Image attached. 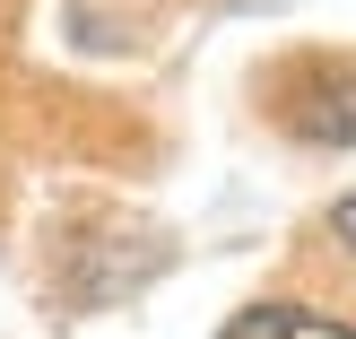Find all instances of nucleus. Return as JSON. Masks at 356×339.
Instances as JSON below:
<instances>
[{"label":"nucleus","instance_id":"f257e3e1","mask_svg":"<svg viewBox=\"0 0 356 339\" xmlns=\"http://www.w3.org/2000/svg\"><path fill=\"white\" fill-rule=\"evenodd\" d=\"M296 131L322 139V148H348L356 139V70H305V96H296Z\"/></svg>","mask_w":356,"mask_h":339},{"label":"nucleus","instance_id":"f03ea898","mask_svg":"<svg viewBox=\"0 0 356 339\" xmlns=\"http://www.w3.org/2000/svg\"><path fill=\"white\" fill-rule=\"evenodd\" d=\"M226 339H356V331L330 322V313H313V305H252V313L226 322Z\"/></svg>","mask_w":356,"mask_h":339},{"label":"nucleus","instance_id":"7ed1b4c3","mask_svg":"<svg viewBox=\"0 0 356 339\" xmlns=\"http://www.w3.org/2000/svg\"><path fill=\"white\" fill-rule=\"evenodd\" d=\"M330 235H339L348 253H356V200H339V209H330Z\"/></svg>","mask_w":356,"mask_h":339}]
</instances>
